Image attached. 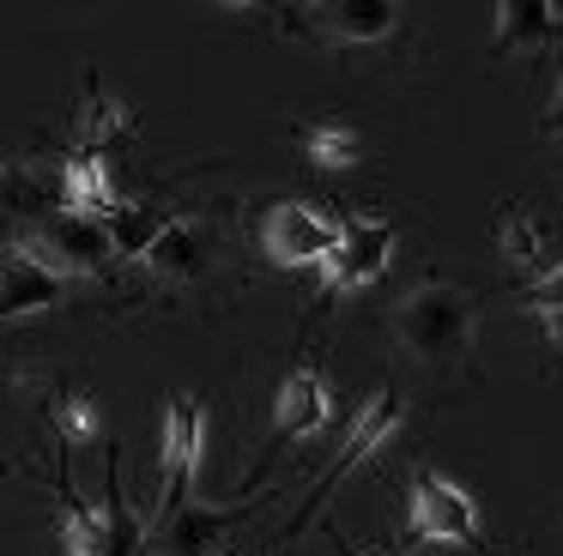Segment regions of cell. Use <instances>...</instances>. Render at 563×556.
Instances as JSON below:
<instances>
[{
  "mask_svg": "<svg viewBox=\"0 0 563 556\" xmlns=\"http://www.w3.org/2000/svg\"><path fill=\"white\" fill-rule=\"evenodd\" d=\"M394 333L430 369H473V345H478V302L461 285H430L406 290L400 314H394Z\"/></svg>",
  "mask_w": 563,
  "mask_h": 556,
  "instance_id": "6da1fadb",
  "label": "cell"
},
{
  "mask_svg": "<svg viewBox=\"0 0 563 556\" xmlns=\"http://www.w3.org/2000/svg\"><path fill=\"white\" fill-rule=\"evenodd\" d=\"M400 423H406V399L394 393V387H376V393H369V405H357V418H352V435H345L340 459H333V466L316 478V490H309L303 514L291 520V532L303 526L309 514H321V508H328V496L340 490V483L352 478V471H364L369 459L382 454V447H394V435H400Z\"/></svg>",
  "mask_w": 563,
  "mask_h": 556,
  "instance_id": "7a4b0ae2",
  "label": "cell"
},
{
  "mask_svg": "<svg viewBox=\"0 0 563 556\" xmlns=\"http://www.w3.org/2000/svg\"><path fill=\"white\" fill-rule=\"evenodd\" d=\"M13 248L31 254V260H37L43 273H55L62 285H67V278H98L103 266L115 260L103 224H98V218H79V212H49L37 230H25Z\"/></svg>",
  "mask_w": 563,
  "mask_h": 556,
  "instance_id": "3957f363",
  "label": "cell"
},
{
  "mask_svg": "<svg viewBox=\"0 0 563 556\" xmlns=\"http://www.w3.org/2000/svg\"><path fill=\"white\" fill-rule=\"evenodd\" d=\"M200 442H207V418H200V405L188 393H176L170 411H164V442H158V478L164 483H158V520H152V532H158L176 508L195 502Z\"/></svg>",
  "mask_w": 563,
  "mask_h": 556,
  "instance_id": "277c9868",
  "label": "cell"
},
{
  "mask_svg": "<svg viewBox=\"0 0 563 556\" xmlns=\"http://www.w3.org/2000/svg\"><path fill=\"white\" fill-rule=\"evenodd\" d=\"M340 242V218L316 200H279L261 218V254L273 266H321Z\"/></svg>",
  "mask_w": 563,
  "mask_h": 556,
  "instance_id": "5b68a950",
  "label": "cell"
},
{
  "mask_svg": "<svg viewBox=\"0 0 563 556\" xmlns=\"http://www.w3.org/2000/svg\"><path fill=\"white\" fill-rule=\"evenodd\" d=\"M406 526L418 544H478V508L454 478L418 471L412 496H406Z\"/></svg>",
  "mask_w": 563,
  "mask_h": 556,
  "instance_id": "8992f818",
  "label": "cell"
},
{
  "mask_svg": "<svg viewBox=\"0 0 563 556\" xmlns=\"http://www.w3.org/2000/svg\"><path fill=\"white\" fill-rule=\"evenodd\" d=\"M285 31L297 36H316V43H340V48H357V43H388L400 31V7L388 0H321V7H303V12H285Z\"/></svg>",
  "mask_w": 563,
  "mask_h": 556,
  "instance_id": "52a82bcc",
  "label": "cell"
},
{
  "mask_svg": "<svg viewBox=\"0 0 563 556\" xmlns=\"http://www.w3.org/2000/svg\"><path fill=\"white\" fill-rule=\"evenodd\" d=\"M388 260H394V224L364 212L352 224H340V242L321 260V278H328V290H364L388 273Z\"/></svg>",
  "mask_w": 563,
  "mask_h": 556,
  "instance_id": "ba28073f",
  "label": "cell"
},
{
  "mask_svg": "<svg viewBox=\"0 0 563 556\" xmlns=\"http://www.w3.org/2000/svg\"><path fill=\"white\" fill-rule=\"evenodd\" d=\"M328 423H333L328 375H321L316 363H297L279 381V393H273V435H279V442H309V435H321Z\"/></svg>",
  "mask_w": 563,
  "mask_h": 556,
  "instance_id": "9c48e42d",
  "label": "cell"
},
{
  "mask_svg": "<svg viewBox=\"0 0 563 556\" xmlns=\"http://www.w3.org/2000/svg\"><path fill=\"white\" fill-rule=\"evenodd\" d=\"M207 260H212V236L195 218H170V224L152 236V248L140 254V266H146L158 285H195V278L207 273Z\"/></svg>",
  "mask_w": 563,
  "mask_h": 556,
  "instance_id": "30bf717a",
  "label": "cell"
},
{
  "mask_svg": "<svg viewBox=\"0 0 563 556\" xmlns=\"http://www.w3.org/2000/svg\"><path fill=\"white\" fill-rule=\"evenodd\" d=\"M497 31H490V48L497 55H515V48H551L563 43V7H551V0H503L497 12Z\"/></svg>",
  "mask_w": 563,
  "mask_h": 556,
  "instance_id": "8fae6325",
  "label": "cell"
},
{
  "mask_svg": "<svg viewBox=\"0 0 563 556\" xmlns=\"http://www.w3.org/2000/svg\"><path fill=\"white\" fill-rule=\"evenodd\" d=\"M62 302V278L43 273L31 254L7 248V260H0V321H25V314H43Z\"/></svg>",
  "mask_w": 563,
  "mask_h": 556,
  "instance_id": "7c38bea8",
  "label": "cell"
},
{
  "mask_svg": "<svg viewBox=\"0 0 563 556\" xmlns=\"http://www.w3.org/2000/svg\"><path fill=\"white\" fill-rule=\"evenodd\" d=\"M497 248H503V260H509L515 273H527L533 285L551 273V266H563V248L521 212V205H503V218H497Z\"/></svg>",
  "mask_w": 563,
  "mask_h": 556,
  "instance_id": "4fadbf2b",
  "label": "cell"
},
{
  "mask_svg": "<svg viewBox=\"0 0 563 556\" xmlns=\"http://www.w3.org/2000/svg\"><path fill=\"white\" fill-rule=\"evenodd\" d=\"M62 188V212H79V218H103L122 193H115V176H110V157H91V152H74L55 176Z\"/></svg>",
  "mask_w": 563,
  "mask_h": 556,
  "instance_id": "5bb4252c",
  "label": "cell"
},
{
  "mask_svg": "<svg viewBox=\"0 0 563 556\" xmlns=\"http://www.w3.org/2000/svg\"><path fill=\"white\" fill-rule=\"evenodd\" d=\"M236 520V508H207V502H188L176 508L170 520L158 526L164 551L170 556H219V532Z\"/></svg>",
  "mask_w": 563,
  "mask_h": 556,
  "instance_id": "9a60e30c",
  "label": "cell"
},
{
  "mask_svg": "<svg viewBox=\"0 0 563 556\" xmlns=\"http://www.w3.org/2000/svg\"><path fill=\"white\" fill-rule=\"evenodd\" d=\"M297 152L316 169L340 176V169H352L357 157H364V140H357V127H345V121H333V115H309V121H297Z\"/></svg>",
  "mask_w": 563,
  "mask_h": 556,
  "instance_id": "2e32d148",
  "label": "cell"
},
{
  "mask_svg": "<svg viewBox=\"0 0 563 556\" xmlns=\"http://www.w3.org/2000/svg\"><path fill=\"white\" fill-rule=\"evenodd\" d=\"M55 200H62V188L37 164H0V224H13V218H49Z\"/></svg>",
  "mask_w": 563,
  "mask_h": 556,
  "instance_id": "e0dca14e",
  "label": "cell"
},
{
  "mask_svg": "<svg viewBox=\"0 0 563 556\" xmlns=\"http://www.w3.org/2000/svg\"><path fill=\"white\" fill-rule=\"evenodd\" d=\"M103 224V236H110V254L115 260H140V254L152 248V236H158L170 218L164 212H152V205H134V200H115L110 212L98 218Z\"/></svg>",
  "mask_w": 563,
  "mask_h": 556,
  "instance_id": "ac0fdd59",
  "label": "cell"
},
{
  "mask_svg": "<svg viewBox=\"0 0 563 556\" xmlns=\"http://www.w3.org/2000/svg\"><path fill=\"white\" fill-rule=\"evenodd\" d=\"M103 556H146V544H152V532H146V520L128 508V496H122V483H115V466H110V490H103Z\"/></svg>",
  "mask_w": 563,
  "mask_h": 556,
  "instance_id": "d6986e66",
  "label": "cell"
},
{
  "mask_svg": "<svg viewBox=\"0 0 563 556\" xmlns=\"http://www.w3.org/2000/svg\"><path fill=\"white\" fill-rule=\"evenodd\" d=\"M62 526H55V538H62V556H103V514L86 502V496L67 490L62 478Z\"/></svg>",
  "mask_w": 563,
  "mask_h": 556,
  "instance_id": "ffe728a7",
  "label": "cell"
},
{
  "mask_svg": "<svg viewBox=\"0 0 563 556\" xmlns=\"http://www.w3.org/2000/svg\"><path fill=\"white\" fill-rule=\"evenodd\" d=\"M122 127H128L122 103H115L110 91H98V85H91V91H86V109H79V152L103 157V152H110V140H115Z\"/></svg>",
  "mask_w": 563,
  "mask_h": 556,
  "instance_id": "44dd1931",
  "label": "cell"
},
{
  "mask_svg": "<svg viewBox=\"0 0 563 556\" xmlns=\"http://www.w3.org/2000/svg\"><path fill=\"white\" fill-rule=\"evenodd\" d=\"M49 418H55V435H62V442H98L103 435V411L91 405L86 393H55L49 399Z\"/></svg>",
  "mask_w": 563,
  "mask_h": 556,
  "instance_id": "7402d4cb",
  "label": "cell"
},
{
  "mask_svg": "<svg viewBox=\"0 0 563 556\" xmlns=\"http://www.w3.org/2000/svg\"><path fill=\"white\" fill-rule=\"evenodd\" d=\"M521 302H527V309H539V314H545V309H563V266H551L539 285H527Z\"/></svg>",
  "mask_w": 563,
  "mask_h": 556,
  "instance_id": "603a6c76",
  "label": "cell"
},
{
  "mask_svg": "<svg viewBox=\"0 0 563 556\" xmlns=\"http://www.w3.org/2000/svg\"><path fill=\"white\" fill-rule=\"evenodd\" d=\"M539 326H545V338L563 351V309H545V314H539Z\"/></svg>",
  "mask_w": 563,
  "mask_h": 556,
  "instance_id": "cb8c5ba5",
  "label": "cell"
},
{
  "mask_svg": "<svg viewBox=\"0 0 563 556\" xmlns=\"http://www.w3.org/2000/svg\"><path fill=\"white\" fill-rule=\"evenodd\" d=\"M551 127H563V79H558V97H551Z\"/></svg>",
  "mask_w": 563,
  "mask_h": 556,
  "instance_id": "d4e9b609",
  "label": "cell"
},
{
  "mask_svg": "<svg viewBox=\"0 0 563 556\" xmlns=\"http://www.w3.org/2000/svg\"><path fill=\"white\" fill-rule=\"evenodd\" d=\"M478 556H490V551H478Z\"/></svg>",
  "mask_w": 563,
  "mask_h": 556,
  "instance_id": "484cf974",
  "label": "cell"
}]
</instances>
